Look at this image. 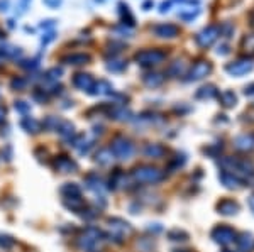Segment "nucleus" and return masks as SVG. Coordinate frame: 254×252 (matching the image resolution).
I'll list each match as a JSON object with an SVG mask.
<instances>
[{"label": "nucleus", "mask_w": 254, "mask_h": 252, "mask_svg": "<svg viewBox=\"0 0 254 252\" xmlns=\"http://www.w3.org/2000/svg\"><path fill=\"white\" fill-rule=\"evenodd\" d=\"M220 166H222L226 171L232 173V175H235V176H239V175L254 176V164L251 161H248V159L224 158V159H220Z\"/></svg>", "instance_id": "3"}, {"label": "nucleus", "mask_w": 254, "mask_h": 252, "mask_svg": "<svg viewBox=\"0 0 254 252\" xmlns=\"http://www.w3.org/2000/svg\"><path fill=\"white\" fill-rule=\"evenodd\" d=\"M16 110H19V112L25 114V112H29V105L25 102H17L16 103Z\"/></svg>", "instance_id": "28"}, {"label": "nucleus", "mask_w": 254, "mask_h": 252, "mask_svg": "<svg viewBox=\"0 0 254 252\" xmlns=\"http://www.w3.org/2000/svg\"><path fill=\"white\" fill-rule=\"evenodd\" d=\"M73 142V147H75L76 151H78L80 154H88V151H90V147L93 146V140H90L85 134H80L76 136L75 139L71 140Z\"/></svg>", "instance_id": "11"}, {"label": "nucleus", "mask_w": 254, "mask_h": 252, "mask_svg": "<svg viewBox=\"0 0 254 252\" xmlns=\"http://www.w3.org/2000/svg\"><path fill=\"white\" fill-rule=\"evenodd\" d=\"M208 66L207 65H204V63H202V65H197L193 68V71H191V78H202L204 75H207L208 73Z\"/></svg>", "instance_id": "24"}, {"label": "nucleus", "mask_w": 254, "mask_h": 252, "mask_svg": "<svg viewBox=\"0 0 254 252\" xmlns=\"http://www.w3.org/2000/svg\"><path fill=\"white\" fill-rule=\"evenodd\" d=\"M168 239L173 242H185V240H188V233L180 230V229H173L168 232Z\"/></svg>", "instance_id": "22"}, {"label": "nucleus", "mask_w": 254, "mask_h": 252, "mask_svg": "<svg viewBox=\"0 0 254 252\" xmlns=\"http://www.w3.org/2000/svg\"><path fill=\"white\" fill-rule=\"evenodd\" d=\"M110 151H112L114 158L120 159V161H127L134 156V144L126 137H115L110 142Z\"/></svg>", "instance_id": "4"}, {"label": "nucleus", "mask_w": 254, "mask_h": 252, "mask_svg": "<svg viewBox=\"0 0 254 252\" xmlns=\"http://www.w3.org/2000/svg\"><path fill=\"white\" fill-rule=\"evenodd\" d=\"M58 132L60 136L66 140H73V136H75V127H73L71 122H63V124L58 127Z\"/></svg>", "instance_id": "21"}, {"label": "nucleus", "mask_w": 254, "mask_h": 252, "mask_svg": "<svg viewBox=\"0 0 254 252\" xmlns=\"http://www.w3.org/2000/svg\"><path fill=\"white\" fill-rule=\"evenodd\" d=\"M63 205L68 210L75 213H80L85 208V202L82 200V196H71V198H63Z\"/></svg>", "instance_id": "13"}, {"label": "nucleus", "mask_w": 254, "mask_h": 252, "mask_svg": "<svg viewBox=\"0 0 254 252\" xmlns=\"http://www.w3.org/2000/svg\"><path fill=\"white\" fill-rule=\"evenodd\" d=\"M112 90V87H110L107 81H98L97 85H95V95H104V93H109V92Z\"/></svg>", "instance_id": "25"}, {"label": "nucleus", "mask_w": 254, "mask_h": 252, "mask_svg": "<svg viewBox=\"0 0 254 252\" xmlns=\"http://www.w3.org/2000/svg\"><path fill=\"white\" fill-rule=\"evenodd\" d=\"M104 233H102V230H98V229L95 227H88L85 229V232L82 233V235L78 237V247L85 252H95L100 247L102 240H104Z\"/></svg>", "instance_id": "1"}, {"label": "nucleus", "mask_w": 254, "mask_h": 252, "mask_svg": "<svg viewBox=\"0 0 254 252\" xmlns=\"http://www.w3.org/2000/svg\"><path fill=\"white\" fill-rule=\"evenodd\" d=\"M237 246H239V249H241L242 252L253 251V247H254V239H253L251 233H248V232L241 233V235H239V239H237Z\"/></svg>", "instance_id": "15"}, {"label": "nucleus", "mask_w": 254, "mask_h": 252, "mask_svg": "<svg viewBox=\"0 0 254 252\" xmlns=\"http://www.w3.org/2000/svg\"><path fill=\"white\" fill-rule=\"evenodd\" d=\"M60 193L63 198H71V196H82V188L76 183H65L60 188Z\"/></svg>", "instance_id": "14"}, {"label": "nucleus", "mask_w": 254, "mask_h": 252, "mask_svg": "<svg viewBox=\"0 0 254 252\" xmlns=\"http://www.w3.org/2000/svg\"><path fill=\"white\" fill-rule=\"evenodd\" d=\"M24 85H25L24 80H14L12 81V87L14 88H19V90H21V88H24Z\"/></svg>", "instance_id": "29"}, {"label": "nucleus", "mask_w": 254, "mask_h": 252, "mask_svg": "<svg viewBox=\"0 0 254 252\" xmlns=\"http://www.w3.org/2000/svg\"><path fill=\"white\" fill-rule=\"evenodd\" d=\"M235 147L241 151H253L254 149V136H241L235 139Z\"/></svg>", "instance_id": "19"}, {"label": "nucleus", "mask_w": 254, "mask_h": 252, "mask_svg": "<svg viewBox=\"0 0 254 252\" xmlns=\"http://www.w3.org/2000/svg\"><path fill=\"white\" fill-rule=\"evenodd\" d=\"M219 180H220V183H222L226 188H229V190H239V188L246 186L244 181H242L241 178L232 175V173H229V171H222V173H220Z\"/></svg>", "instance_id": "8"}, {"label": "nucleus", "mask_w": 254, "mask_h": 252, "mask_svg": "<svg viewBox=\"0 0 254 252\" xmlns=\"http://www.w3.org/2000/svg\"><path fill=\"white\" fill-rule=\"evenodd\" d=\"M109 184H110V190H117V188H122L124 184H126V175L122 173V169H115L114 171V175L110 176V181H109Z\"/></svg>", "instance_id": "16"}, {"label": "nucleus", "mask_w": 254, "mask_h": 252, "mask_svg": "<svg viewBox=\"0 0 254 252\" xmlns=\"http://www.w3.org/2000/svg\"><path fill=\"white\" fill-rule=\"evenodd\" d=\"M85 186H87V190H90V191H93V193H97V195H104V191H105V186H104V183H102V180L98 178V175H95V173H90V175H87L85 176Z\"/></svg>", "instance_id": "10"}, {"label": "nucleus", "mask_w": 254, "mask_h": 252, "mask_svg": "<svg viewBox=\"0 0 254 252\" xmlns=\"http://www.w3.org/2000/svg\"><path fill=\"white\" fill-rule=\"evenodd\" d=\"M14 239L10 235H3V233H0V247H3V249H10V247L14 246Z\"/></svg>", "instance_id": "26"}, {"label": "nucleus", "mask_w": 254, "mask_h": 252, "mask_svg": "<svg viewBox=\"0 0 254 252\" xmlns=\"http://www.w3.org/2000/svg\"><path fill=\"white\" fill-rule=\"evenodd\" d=\"M87 54H73V56H68L66 58V61H68V65H83V63L88 61Z\"/></svg>", "instance_id": "23"}, {"label": "nucleus", "mask_w": 254, "mask_h": 252, "mask_svg": "<svg viewBox=\"0 0 254 252\" xmlns=\"http://www.w3.org/2000/svg\"><path fill=\"white\" fill-rule=\"evenodd\" d=\"M224 103H226L227 107H232L235 103V97L232 93H226V95H224Z\"/></svg>", "instance_id": "27"}, {"label": "nucleus", "mask_w": 254, "mask_h": 252, "mask_svg": "<svg viewBox=\"0 0 254 252\" xmlns=\"http://www.w3.org/2000/svg\"><path fill=\"white\" fill-rule=\"evenodd\" d=\"M131 178L136 183H144V184H154L163 181V171L154 166H138L134 171L131 173Z\"/></svg>", "instance_id": "2"}, {"label": "nucleus", "mask_w": 254, "mask_h": 252, "mask_svg": "<svg viewBox=\"0 0 254 252\" xmlns=\"http://www.w3.org/2000/svg\"><path fill=\"white\" fill-rule=\"evenodd\" d=\"M212 239L220 246H229L235 240V232L234 229L227 227V225H219L212 230Z\"/></svg>", "instance_id": "6"}, {"label": "nucleus", "mask_w": 254, "mask_h": 252, "mask_svg": "<svg viewBox=\"0 0 254 252\" xmlns=\"http://www.w3.org/2000/svg\"><path fill=\"white\" fill-rule=\"evenodd\" d=\"M226 252H229V251H226Z\"/></svg>", "instance_id": "32"}, {"label": "nucleus", "mask_w": 254, "mask_h": 252, "mask_svg": "<svg viewBox=\"0 0 254 252\" xmlns=\"http://www.w3.org/2000/svg\"><path fill=\"white\" fill-rule=\"evenodd\" d=\"M109 229L112 230V233H110V239H119V242H122L120 239H124V237H127V235H131L132 233V225L129 224V222L126 220H122V218H117V217H114V218H109Z\"/></svg>", "instance_id": "5"}, {"label": "nucleus", "mask_w": 254, "mask_h": 252, "mask_svg": "<svg viewBox=\"0 0 254 252\" xmlns=\"http://www.w3.org/2000/svg\"><path fill=\"white\" fill-rule=\"evenodd\" d=\"M21 125L25 132H32V134H38V132L41 131V124H39L38 120H34L32 117H24Z\"/></svg>", "instance_id": "20"}, {"label": "nucleus", "mask_w": 254, "mask_h": 252, "mask_svg": "<svg viewBox=\"0 0 254 252\" xmlns=\"http://www.w3.org/2000/svg\"><path fill=\"white\" fill-rule=\"evenodd\" d=\"M3 122H5V109L0 107V125H2Z\"/></svg>", "instance_id": "30"}, {"label": "nucleus", "mask_w": 254, "mask_h": 252, "mask_svg": "<svg viewBox=\"0 0 254 252\" xmlns=\"http://www.w3.org/2000/svg\"><path fill=\"white\" fill-rule=\"evenodd\" d=\"M249 206H251V210L254 212V193L249 196Z\"/></svg>", "instance_id": "31"}, {"label": "nucleus", "mask_w": 254, "mask_h": 252, "mask_svg": "<svg viewBox=\"0 0 254 252\" xmlns=\"http://www.w3.org/2000/svg\"><path fill=\"white\" fill-rule=\"evenodd\" d=\"M73 85H75L78 90L88 92L93 88V78H92L90 75H85V73H78V75L73 78Z\"/></svg>", "instance_id": "12"}, {"label": "nucleus", "mask_w": 254, "mask_h": 252, "mask_svg": "<svg viewBox=\"0 0 254 252\" xmlns=\"http://www.w3.org/2000/svg\"><path fill=\"white\" fill-rule=\"evenodd\" d=\"M166 153V149H164L161 144H148V146L144 147V154L148 156V158H154V159H161Z\"/></svg>", "instance_id": "17"}, {"label": "nucleus", "mask_w": 254, "mask_h": 252, "mask_svg": "<svg viewBox=\"0 0 254 252\" xmlns=\"http://www.w3.org/2000/svg\"><path fill=\"white\" fill-rule=\"evenodd\" d=\"M114 159L115 158H114V154L110 149H100V151H97V154H95V161H97L100 166H110Z\"/></svg>", "instance_id": "18"}, {"label": "nucleus", "mask_w": 254, "mask_h": 252, "mask_svg": "<svg viewBox=\"0 0 254 252\" xmlns=\"http://www.w3.org/2000/svg\"><path fill=\"white\" fill-rule=\"evenodd\" d=\"M217 212L224 215V217H232V215H237L239 212V203L229 198L220 200V202L217 203Z\"/></svg>", "instance_id": "9"}, {"label": "nucleus", "mask_w": 254, "mask_h": 252, "mask_svg": "<svg viewBox=\"0 0 254 252\" xmlns=\"http://www.w3.org/2000/svg\"><path fill=\"white\" fill-rule=\"evenodd\" d=\"M53 168L60 173H75L78 169V164L68 156H56L53 159Z\"/></svg>", "instance_id": "7"}]
</instances>
